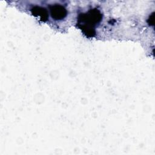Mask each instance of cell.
I'll return each mask as SVG.
<instances>
[{
	"mask_svg": "<svg viewBox=\"0 0 155 155\" xmlns=\"http://www.w3.org/2000/svg\"><path fill=\"white\" fill-rule=\"evenodd\" d=\"M102 19L101 12L97 8H94L85 13L79 14L77 19V25L87 37L92 38L96 33L95 28Z\"/></svg>",
	"mask_w": 155,
	"mask_h": 155,
	"instance_id": "cell-1",
	"label": "cell"
},
{
	"mask_svg": "<svg viewBox=\"0 0 155 155\" xmlns=\"http://www.w3.org/2000/svg\"><path fill=\"white\" fill-rule=\"evenodd\" d=\"M50 14L55 20H62L65 18L67 14L66 8L61 4H54L50 5Z\"/></svg>",
	"mask_w": 155,
	"mask_h": 155,
	"instance_id": "cell-2",
	"label": "cell"
},
{
	"mask_svg": "<svg viewBox=\"0 0 155 155\" xmlns=\"http://www.w3.org/2000/svg\"><path fill=\"white\" fill-rule=\"evenodd\" d=\"M31 12L33 15L39 17L41 20L45 22L48 18L47 12L45 8L39 7V6H35L31 9Z\"/></svg>",
	"mask_w": 155,
	"mask_h": 155,
	"instance_id": "cell-3",
	"label": "cell"
}]
</instances>
